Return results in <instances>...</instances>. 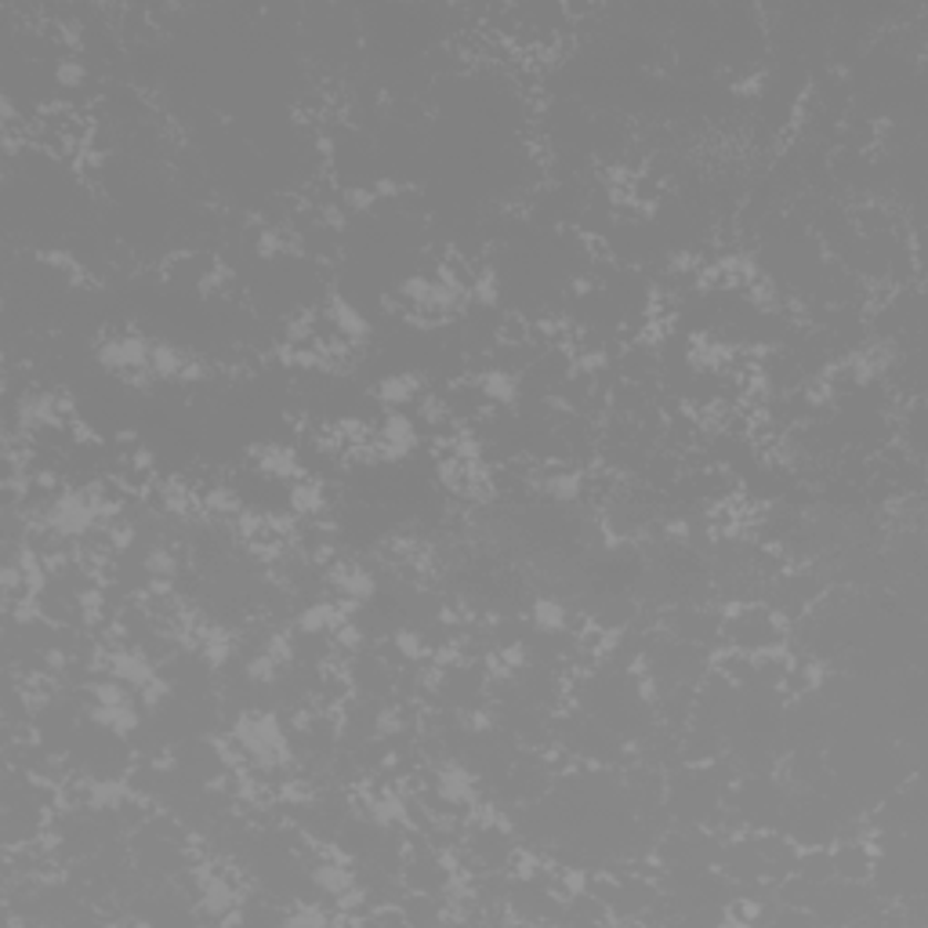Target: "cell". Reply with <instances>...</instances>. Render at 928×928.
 I'll use <instances>...</instances> for the list:
<instances>
[{
	"mask_svg": "<svg viewBox=\"0 0 928 928\" xmlns=\"http://www.w3.org/2000/svg\"><path fill=\"white\" fill-rule=\"evenodd\" d=\"M178 555L171 548H149L146 555H142V573H146L149 581H178Z\"/></svg>",
	"mask_w": 928,
	"mask_h": 928,
	"instance_id": "16",
	"label": "cell"
},
{
	"mask_svg": "<svg viewBox=\"0 0 928 928\" xmlns=\"http://www.w3.org/2000/svg\"><path fill=\"white\" fill-rule=\"evenodd\" d=\"M323 320H331L334 326V334L342 337V342L348 348H359V345H367L371 337H374V323L363 316L359 305H352L345 294H337L331 291L326 294V302H323Z\"/></svg>",
	"mask_w": 928,
	"mask_h": 928,
	"instance_id": "3",
	"label": "cell"
},
{
	"mask_svg": "<svg viewBox=\"0 0 928 928\" xmlns=\"http://www.w3.org/2000/svg\"><path fill=\"white\" fill-rule=\"evenodd\" d=\"M312 885H316L323 896L337 899L356 885V874H352L348 864H342V859H320V864L312 867Z\"/></svg>",
	"mask_w": 928,
	"mask_h": 928,
	"instance_id": "12",
	"label": "cell"
},
{
	"mask_svg": "<svg viewBox=\"0 0 928 928\" xmlns=\"http://www.w3.org/2000/svg\"><path fill=\"white\" fill-rule=\"evenodd\" d=\"M371 396L382 403L385 410H403V407H414L417 399L425 396V382L421 374H385L382 382L371 388Z\"/></svg>",
	"mask_w": 928,
	"mask_h": 928,
	"instance_id": "8",
	"label": "cell"
},
{
	"mask_svg": "<svg viewBox=\"0 0 928 928\" xmlns=\"http://www.w3.org/2000/svg\"><path fill=\"white\" fill-rule=\"evenodd\" d=\"M251 461L254 472H261L265 479H280V482H294L302 479V457H298L291 447L283 442H254L251 447Z\"/></svg>",
	"mask_w": 928,
	"mask_h": 928,
	"instance_id": "6",
	"label": "cell"
},
{
	"mask_svg": "<svg viewBox=\"0 0 928 928\" xmlns=\"http://www.w3.org/2000/svg\"><path fill=\"white\" fill-rule=\"evenodd\" d=\"M530 624L533 632L541 635H562L570 624V609L559 603V598H538V603L530 606Z\"/></svg>",
	"mask_w": 928,
	"mask_h": 928,
	"instance_id": "13",
	"label": "cell"
},
{
	"mask_svg": "<svg viewBox=\"0 0 928 928\" xmlns=\"http://www.w3.org/2000/svg\"><path fill=\"white\" fill-rule=\"evenodd\" d=\"M501 302V277L493 269H479L472 280H468V305L479 309H493Z\"/></svg>",
	"mask_w": 928,
	"mask_h": 928,
	"instance_id": "15",
	"label": "cell"
},
{
	"mask_svg": "<svg viewBox=\"0 0 928 928\" xmlns=\"http://www.w3.org/2000/svg\"><path fill=\"white\" fill-rule=\"evenodd\" d=\"M186 356L171 345V342H153L149 345V374L164 377V382H178L181 371H186Z\"/></svg>",
	"mask_w": 928,
	"mask_h": 928,
	"instance_id": "14",
	"label": "cell"
},
{
	"mask_svg": "<svg viewBox=\"0 0 928 928\" xmlns=\"http://www.w3.org/2000/svg\"><path fill=\"white\" fill-rule=\"evenodd\" d=\"M476 392L482 403H490V407H515L519 396H522V382L515 371L508 367H490L476 377Z\"/></svg>",
	"mask_w": 928,
	"mask_h": 928,
	"instance_id": "9",
	"label": "cell"
},
{
	"mask_svg": "<svg viewBox=\"0 0 928 928\" xmlns=\"http://www.w3.org/2000/svg\"><path fill=\"white\" fill-rule=\"evenodd\" d=\"M286 508H291L298 519H320V512H326V487L312 476L294 479L291 493H286Z\"/></svg>",
	"mask_w": 928,
	"mask_h": 928,
	"instance_id": "11",
	"label": "cell"
},
{
	"mask_svg": "<svg viewBox=\"0 0 928 928\" xmlns=\"http://www.w3.org/2000/svg\"><path fill=\"white\" fill-rule=\"evenodd\" d=\"M432 791H436V802L442 809H457V813H468L476 802H479V783L476 776L468 773V769L461 762H439L436 765V783H432Z\"/></svg>",
	"mask_w": 928,
	"mask_h": 928,
	"instance_id": "2",
	"label": "cell"
},
{
	"mask_svg": "<svg viewBox=\"0 0 928 928\" xmlns=\"http://www.w3.org/2000/svg\"><path fill=\"white\" fill-rule=\"evenodd\" d=\"M149 345L142 334H113L95 348V356L110 374H142L149 371Z\"/></svg>",
	"mask_w": 928,
	"mask_h": 928,
	"instance_id": "1",
	"label": "cell"
},
{
	"mask_svg": "<svg viewBox=\"0 0 928 928\" xmlns=\"http://www.w3.org/2000/svg\"><path fill=\"white\" fill-rule=\"evenodd\" d=\"M87 722L106 729V733H113L116 740H124V737H135L142 729V711L135 700L131 703H87Z\"/></svg>",
	"mask_w": 928,
	"mask_h": 928,
	"instance_id": "7",
	"label": "cell"
},
{
	"mask_svg": "<svg viewBox=\"0 0 928 928\" xmlns=\"http://www.w3.org/2000/svg\"><path fill=\"white\" fill-rule=\"evenodd\" d=\"M102 675H113L116 682H124L138 692L160 671H156V664L149 660V653H142L138 646H116V649L110 646L106 657H102Z\"/></svg>",
	"mask_w": 928,
	"mask_h": 928,
	"instance_id": "4",
	"label": "cell"
},
{
	"mask_svg": "<svg viewBox=\"0 0 928 928\" xmlns=\"http://www.w3.org/2000/svg\"><path fill=\"white\" fill-rule=\"evenodd\" d=\"M538 490L548 497V501H559V504H570V501H577V497L584 493V472H577V468H552L548 465L544 472L538 476Z\"/></svg>",
	"mask_w": 928,
	"mask_h": 928,
	"instance_id": "10",
	"label": "cell"
},
{
	"mask_svg": "<svg viewBox=\"0 0 928 928\" xmlns=\"http://www.w3.org/2000/svg\"><path fill=\"white\" fill-rule=\"evenodd\" d=\"M326 584H331L334 598H348V603H363V606L377 595V577L363 566V562L337 559L334 566L326 570Z\"/></svg>",
	"mask_w": 928,
	"mask_h": 928,
	"instance_id": "5",
	"label": "cell"
},
{
	"mask_svg": "<svg viewBox=\"0 0 928 928\" xmlns=\"http://www.w3.org/2000/svg\"><path fill=\"white\" fill-rule=\"evenodd\" d=\"M55 84L62 91H81L87 84V62H81L76 55H62L55 62Z\"/></svg>",
	"mask_w": 928,
	"mask_h": 928,
	"instance_id": "17",
	"label": "cell"
}]
</instances>
